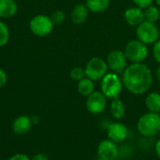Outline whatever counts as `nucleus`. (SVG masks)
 Here are the masks:
<instances>
[{"label": "nucleus", "instance_id": "obj_20", "mask_svg": "<svg viewBox=\"0 0 160 160\" xmlns=\"http://www.w3.org/2000/svg\"><path fill=\"white\" fill-rule=\"evenodd\" d=\"M144 12V21H147L149 22L156 23L160 19V10L159 8L156 6H150L143 9Z\"/></svg>", "mask_w": 160, "mask_h": 160}, {"label": "nucleus", "instance_id": "obj_27", "mask_svg": "<svg viewBox=\"0 0 160 160\" xmlns=\"http://www.w3.org/2000/svg\"><path fill=\"white\" fill-rule=\"evenodd\" d=\"M8 82V76H7V73L2 69L0 68V88L4 87L6 85Z\"/></svg>", "mask_w": 160, "mask_h": 160}, {"label": "nucleus", "instance_id": "obj_23", "mask_svg": "<svg viewBox=\"0 0 160 160\" xmlns=\"http://www.w3.org/2000/svg\"><path fill=\"white\" fill-rule=\"evenodd\" d=\"M50 17H51L53 24H61L66 19V14L62 10H55L51 14Z\"/></svg>", "mask_w": 160, "mask_h": 160}, {"label": "nucleus", "instance_id": "obj_14", "mask_svg": "<svg viewBox=\"0 0 160 160\" xmlns=\"http://www.w3.org/2000/svg\"><path fill=\"white\" fill-rule=\"evenodd\" d=\"M88 11L89 9L87 8L85 4H77L74 6L70 17H71V21L75 23V24H82V22H84L87 19L88 16Z\"/></svg>", "mask_w": 160, "mask_h": 160}, {"label": "nucleus", "instance_id": "obj_16", "mask_svg": "<svg viewBox=\"0 0 160 160\" xmlns=\"http://www.w3.org/2000/svg\"><path fill=\"white\" fill-rule=\"evenodd\" d=\"M110 112L112 118L115 120H121L126 114V107L124 102L119 98L112 99L110 105Z\"/></svg>", "mask_w": 160, "mask_h": 160}, {"label": "nucleus", "instance_id": "obj_31", "mask_svg": "<svg viewBox=\"0 0 160 160\" xmlns=\"http://www.w3.org/2000/svg\"><path fill=\"white\" fill-rule=\"evenodd\" d=\"M156 77H157L158 81L160 82V66L158 68V69L156 71Z\"/></svg>", "mask_w": 160, "mask_h": 160}, {"label": "nucleus", "instance_id": "obj_9", "mask_svg": "<svg viewBox=\"0 0 160 160\" xmlns=\"http://www.w3.org/2000/svg\"><path fill=\"white\" fill-rule=\"evenodd\" d=\"M108 105V98L102 92L95 91L87 97L85 106L87 111L92 114H100L105 112Z\"/></svg>", "mask_w": 160, "mask_h": 160}, {"label": "nucleus", "instance_id": "obj_2", "mask_svg": "<svg viewBox=\"0 0 160 160\" xmlns=\"http://www.w3.org/2000/svg\"><path fill=\"white\" fill-rule=\"evenodd\" d=\"M139 133L145 137L151 138L157 136L160 132V114L148 112L142 114L137 124Z\"/></svg>", "mask_w": 160, "mask_h": 160}, {"label": "nucleus", "instance_id": "obj_12", "mask_svg": "<svg viewBox=\"0 0 160 160\" xmlns=\"http://www.w3.org/2000/svg\"><path fill=\"white\" fill-rule=\"evenodd\" d=\"M33 127V123L31 120V116L27 115H20L18 116L11 125L12 131L17 135H24L28 133Z\"/></svg>", "mask_w": 160, "mask_h": 160}, {"label": "nucleus", "instance_id": "obj_11", "mask_svg": "<svg viewBox=\"0 0 160 160\" xmlns=\"http://www.w3.org/2000/svg\"><path fill=\"white\" fill-rule=\"evenodd\" d=\"M108 138L115 143L123 142L128 136V129L126 125L121 122H113L108 126Z\"/></svg>", "mask_w": 160, "mask_h": 160}, {"label": "nucleus", "instance_id": "obj_15", "mask_svg": "<svg viewBox=\"0 0 160 160\" xmlns=\"http://www.w3.org/2000/svg\"><path fill=\"white\" fill-rule=\"evenodd\" d=\"M18 10L15 0H0V18L8 19L13 17Z\"/></svg>", "mask_w": 160, "mask_h": 160}, {"label": "nucleus", "instance_id": "obj_18", "mask_svg": "<svg viewBox=\"0 0 160 160\" xmlns=\"http://www.w3.org/2000/svg\"><path fill=\"white\" fill-rule=\"evenodd\" d=\"M110 0H86L87 8L94 13H100L107 10L110 7Z\"/></svg>", "mask_w": 160, "mask_h": 160}, {"label": "nucleus", "instance_id": "obj_1", "mask_svg": "<svg viewBox=\"0 0 160 160\" xmlns=\"http://www.w3.org/2000/svg\"><path fill=\"white\" fill-rule=\"evenodd\" d=\"M122 74L124 87L133 95L145 94L153 84L152 71L144 63H132Z\"/></svg>", "mask_w": 160, "mask_h": 160}, {"label": "nucleus", "instance_id": "obj_10", "mask_svg": "<svg viewBox=\"0 0 160 160\" xmlns=\"http://www.w3.org/2000/svg\"><path fill=\"white\" fill-rule=\"evenodd\" d=\"M98 156L102 160H115L119 156L117 143L110 139L101 141L98 145Z\"/></svg>", "mask_w": 160, "mask_h": 160}, {"label": "nucleus", "instance_id": "obj_7", "mask_svg": "<svg viewBox=\"0 0 160 160\" xmlns=\"http://www.w3.org/2000/svg\"><path fill=\"white\" fill-rule=\"evenodd\" d=\"M53 22L50 16L39 14L33 17L29 22L31 32L38 37H46L50 35L53 29Z\"/></svg>", "mask_w": 160, "mask_h": 160}, {"label": "nucleus", "instance_id": "obj_4", "mask_svg": "<svg viewBox=\"0 0 160 160\" xmlns=\"http://www.w3.org/2000/svg\"><path fill=\"white\" fill-rule=\"evenodd\" d=\"M124 52L131 63H143L148 56L149 51L146 44L139 39H133L128 42Z\"/></svg>", "mask_w": 160, "mask_h": 160}, {"label": "nucleus", "instance_id": "obj_26", "mask_svg": "<svg viewBox=\"0 0 160 160\" xmlns=\"http://www.w3.org/2000/svg\"><path fill=\"white\" fill-rule=\"evenodd\" d=\"M8 160H31V158L25 154L18 153V154H15V155L11 156Z\"/></svg>", "mask_w": 160, "mask_h": 160}, {"label": "nucleus", "instance_id": "obj_25", "mask_svg": "<svg viewBox=\"0 0 160 160\" xmlns=\"http://www.w3.org/2000/svg\"><path fill=\"white\" fill-rule=\"evenodd\" d=\"M153 55L156 61L160 65V39H158L153 46Z\"/></svg>", "mask_w": 160, "mask_h": 160}, {"label": "nucleus", "instance_id": "obj_24", "mask_svg": "<svg viewBox=\"0 0 160 160\" xmlns=\"http://www.w3.org/2000/svg\"><path fill=\"white\" fill-rule=\"evenodd\" d=\"M133 2L136 5V7L141 8L142 9H145L146 8L153 5L154 0H133Z\"/></svg>", "mask_w": 160, "mask_h": 160}, {"label": "nucleus", "instance_id": "obj_21", "mask_svg": "<svg viewBox=\"0 0 160 160\" xmlns=\"http://www.w3.org/2000/svg\"><path fill=\"white\" fill-rule=\"evenodd\" d=\"M9 39V31L7 24L0 21V48L7 45Z\"/></svg>", "mask_w": 160, "mask_h": 160}, {"label": "nucleus", "instance_id": "obj_3", "mask_svg": "<svg viewBox=\"0 0 160 160\" xmlns=\"http://www.w3.org/2000/svg\"><path fill=\"white\" fill-rule=\"evenodd\" d=\"M123 82L118 74L111 72L107 73L101 80L100 88L101 92L108 99L119 98L120 94L123 90Z\"/></svg>", "mask_w": 160, "mask_h": 160}, {"label": "nucleus", "instance_id": "obj_30", "mask_svg": "<svg viewBox=\"0 0 160 160\" xmlns=\"http://www.w3.org/2000/svg\"><path fill=\"white\" fill-rule=\"evenodd\" d=\"M31 120H32L33 125H36V124H38L39 122V118L38 116H36V115H32L31 116Z\"/></svg>", "mask_w": 160, "mask_h": 160}, {"label": "nucleus", "instance_id": "obj_5", "mask_svg": "<svg viewBox=\"0 0 160 160\" xmlns=\"http://www.w3.org/2000/svg\"><path fill=\"white\" fill-rule=\"evenodd\" d=\"M108 65L106 60L100 57H93L91 58L85 68V77L92 80L93 82L101 81L103 77L108 73Z\"/></svg>", "mask_w": 160, "mask_h": 160}, {"label": "nucleus", "instance_id": "obj_19", "mask_svg": "<svg viewBox=\"0 0 160 160\" xmlns=\"http://www.w3.org/2000/svg\"><path fill=\"white\" fill-rule=\"evenodd\" d=\"M77 90H78L80 95L87 98L93 92H95V83L92 80L85 77L82 80L78 82Z\"/></svg>", "mask_w": 160, "mask_h": 160}, {"label": "nucleus", "instance_id": "obj_13", "mask_svg": "<svg viewBox=\"0 0 160 160\" xmlns=\"http://www.w3.org/2000/svg\"><path fill=\"white\" fill-rule=\"evenodd\" d=\"M124 17L128 24L137 27L142 22H144V12L143 9L138 7H132L126 9Z\"/></svg>", "mask_w": 160, "mask_h": 160}, {"label": "nucleus", "instance_id": "obj_17", "mask_svg": "<svg viewBox=\"0 0 160 160\" xmlns=\"http://www.w3.org/2000/svg\"><path fill=\"white\" fill-rule=\"evenodd\" d=\"M145 106L151 112H160V94L158 92H151L145 98Z\"/></svg>", "mask_w": 160, "mask_h": 160}, {"label": "nucleus", "instance_id": "obj_6", "mask_svg": "<svg viewBox=\"0 0 160 160\" xmlns=\"http://www.w3.org/2000/svg\"><path fill=\"white\" fill-rule=\"evenodd\" d=\"M136 36L137 39L146 45H150L155 44L159 39L160 32L156 23L144 21L136 27Z\"/></svg>", "mask_w": 160, "mask_h": 160}, {"label": "nucleus", "instance_id": "obj_33", "mask_svg": "<svg viewBox=\"0 0 160 160\" xmlns=\"http://www.w3.org/2000/svg\"><path fill=\"white\" fill-rule=\"evenodd\" d=\"M159 21H160V19H159Z\"/></svg>", "mask_w": 160, "mask_h": 160}, {"label": "nucleus", "instance_id": "obj_28", "mask_svg": "<svg viewBox=\"0 0 160 160\" xmlns=\"http://www.w3.org/2000/svg\"><path fill=\"white\" fill-rule=\"evenodd\" d=\"M31 160H50V158H49L46 155L39 153V154L35 155V156L31 158Z\"/></svg>", "mask_w": 160, "mask_h": 160}, {"label": "nucleus", "instance_id": "obj_29", "mask_svg": "<svg viewBox=\"0 0 160 160\" xmlns=\"http://www.w3.org/2000/svg\"><path fill=\"white\" fill-rule=\"evenodd\" d=\"M155 151H156V154L157 156L160 158V139L157 141L156 142V145H155Z\"/></svg>", "mask_w": 160, "mask_h": 160}, {"label": "nucleus", "instance_id": "obj_32", "mask_svg": "<svg viewBox=\"0 0 160 160\" xmlns=\"http://www.w3.org/2000/svg\"><path fill=\"white\" fill-rule=\"evenodd\" d=\"M156 2H157L158 6V7H160V0H156Z\"/></svg>", "mask_w": 160, "mask_h": 160}, {"label": "nucleus", "instance_id": "obj_8", "mask_svg": "<svg viewBox=\"0 0 160 160\" xmlns=\"http://www.w3.org/2000/svg\"><path fill=\"white\" fill-rule=\"evenodd\" d=\"M106 62L112 72L116 74H122L128 67V58L125 52L120 50L111 51L107 55Z\"/></svg>", "mask_w": 160, "mask_h": 160}, {"label": "nucleus", "instance_id": "obj_22", "mask_svg": "<svg viewBox=\"0 0 160 160\" xmlns=\"http://www.w3.org/2000/svg\"><path fill=\"white\" fill-rule=\"evenodd\" d=\"M70 77L71 79H73L74 81H81L83 78H85V70L84 68H81V67H75L70 70Z\"/></svg>", "mask_w": 160, "mask_h": 160}]
</instances>
